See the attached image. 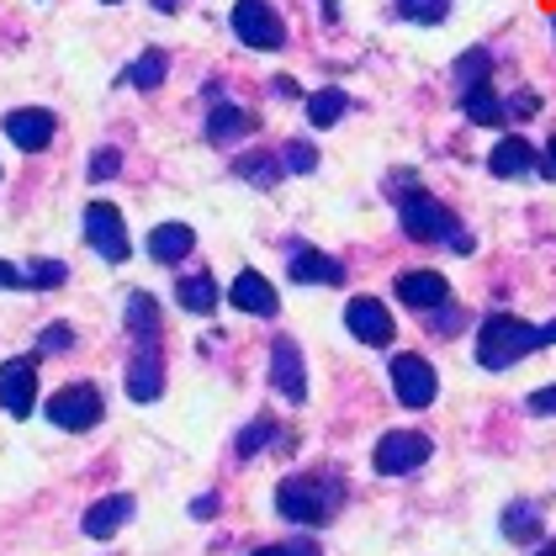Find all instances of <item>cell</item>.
<instances>
[{"label": "cell", "mask_w": 556, "mask_h": 556, "mask_svg": "<svg viewBox=\"0 0 556 556\" xmlns=\"http://www.w3.org/2000/svg\"><path fill=\"white\" fill-rule=\"evenodd\" d=\"M340 504H344V482L334 471H298V477H287L276 488V514L292 519V525H307V530L329 525L340 514Z\"/></svg>", "instance_id": "6da1fadb"}, {"label": "cell", "mask_w": 556, "mask_h": 556, "mask_svg": "<svg viewBox=\"0 0 556 556\" xmlns=\"http://www.w3.org/2000/svg\"><path fill=\"white\" fill-rule=\"evenodd\" d=\"M546 344H552L546 340V324H525L514 313H493L477 329V366L482 371H509L530 350H546Z\"/></svg>", "instance_id": "7a4b0ae2"}, {"label": "cell", "mask_w": 556, "mask_h": 556, "mask_svg": "<svg viewBox=\"0 0 556 556\" xmlns=\"http://www.w3.org/2000/svg\"><path fill=\"white\" fill-rule=\"evenodd\" d=\"M397 223H403V233H408L414 244H456V239L467 233L462 217L451 213V207H440V202L425 197V191L397 197Z\"/></svg>", "instance_id": "3957f363"}, {"label": "cell", "mask_w": 556, "mask_h": 556, "mask_svg": "<svg viewBox=\"0 0 556 556\" xmlns=\"http://www.w3.org/2000/svg\"><path fill=\"white\" fill-rule=\"evenodd\" d=\"M228 27H233V38H239V43L260 48V53L287 48V22H281V11H276L270 0H239V5H233V16H228Z\"/></svg>", "instance_id": "277c9868"}, {"label": "cell", "mask_w": 556, "mask_h": 556, "mask_svg": "<svg viewBox=\"0 0 556 556\" xmlns=\"http://www.w3.org/2000/svg\"><path fill=\"white\" fill-rule=\"evenodd\" d=\"M43 414H48V425H53V429H70V434H80V429L101 425L106 403H101V387L75 382V387H59V392L48 397Z\"/></svg>", "instance_id": "5b68a950"}, {"label": "cell", "mask_w": 556, "mask_h": 556, "mask_svg": "<svg viewBox=\"0 0 556 556\" xmlns=\"http://www.w3.org/2000/svg\"><path fill=\"white\" fill-rule=\"evenodd\" d=\"M429 434L419 429H387L382 440H377V456H371V467L382 471V477H408V471H419L429 462Z\"/></svg>", "instance_id": "8992f818"}, {"label": "cell", "mask_w": 556, "mask_h": 556, "mask_svg": "<svg viewBox=\"0 0 556 556\" xmlns=\"http://www.w3.org/2000/svg\"><path fill=\"white\" fill-rule=\"evenodd\" d=\"M387 371H392V392H397V403L403 408H429L434 403V392H440V377H434V366H429L425 355H392L387 361Z\"/></svg>", "instance_id": "52a82bcc"}, {"label": "cell", "mask_w": 556, "mask_h": 556, "mask_svg": "<svg viewBox=\"0 0 556 556\" xmlns=\"http://www.w3.org/2000/svg\"><path fill=\"white\" fill-rule=\"evenodd\" d=\"M86 244L101 260H112V265H123V260L132 255L128 223H123V213H117L112 202H90L86 207Z\"/></svg>", "instance_id": "ba28073f"}, {"label": "cell", "mask_w": 556, "mask_h": 556, "mask_svg": "<svg viewBox=\"0 0 556 556\" xmlns=\"http://www.w3.org/2000/svg\"><path fill=\"white\" fill-rule=\"evenodd\" d=\"M33 403H38V366H33L27 355H16V361H5V371H0V408H5L11 419H27Z\"/></svg>", "instance_id": "9c48e42d"}, {"label": "cell", "mask_w": 556, "mask_h": 556, "mask_svg": "<svg viewBox=\"0 0 556 556\" xmlns=\"http://www.w3.org/2000/svg\"><path fill=\"white\" fill-rule=\"evenodd\" d=\"M344 329L361 344H392V313H387L377 298H350L344 302Z\"/></svg>", "instance_id": "30bf717a"}, {"label": "cell", "mask_w": 556, "mask_h": 556, "mask_svg": "<svg viewBox=\"0 0 556 556\" xmlns=\"http://www.w3.org/2000/svg\"><path fill=\"white\" fill-rule=\"evenodd\" d=\"M270 382L287 403H307V366H302L298 344L292 340H276L270 344Z\"/></svg>", "instance_id": "8fae6325"}, {"label": "cell", "mask_w": 556, "mask_h": 556, "mask_svg": "<svg viewBox=\"0 0 556 556\" xmlns=\"http://www.w3.org/2000/svg\"><path fill=\"white\" fill-rule=\"evenodd\" d=\"M228 302H233L239 313H255V318H276V313H281L276 287H270L260 270H239V276L228 281Z\"/></svg>", "instance_id": "7c38bea8"}, {"label": "cell", "mask_w": 556, "mask_h": 556, "mask_svg": "<svg viewBox=\"0 0 556 556\" xmlns=\"http://www.w3.org/2000/svg\"><path fill=\"white\" fill-rule=\"evenodd\" d=\"M128 397L132 403H154L165 392V366H160V344H138V355L128 361Z\"/></svg>", "instance_id": "4fadbf2b"}, {"label": "cell", "mask_w": 556, "mask_h": 556, "mask_svg": "<svg viewBox=\"0 0 556 556\" xmlns=\"http://www.w3.org/2000/svg\"><path fill=\"white\" fill-rule=\"evenodd\" d=\"M397 302H408V307H419V313H434V307L451 302V287H445L440 270H403V276H397Z\"/></svg>", "instance_id": "5bb4252c"}, {"label": "cell", "mask_w": 556, "mask_h": 556, "mask_svg": "<svg viewBox=\"0 0 556 556\" xmlns=\"http://www.w3.org/2000/svg\"><path fill=\"white\" fill-rule=\"evenodd\" d=\"M132 509H138V504H132V493H106L101 504H90V509H86L80 530H86L90 541H112V535H117V530L132 519Z\"/></svg>", "instance_id": "9a60e30c"}, {"label": "cell", "mask_w": 556, "mask_h": 556, "mask_svg": "<svg viewBox=\"0 0 556 556\" xmlns=\"http://www.w3.org/2000/svg\"><path fill=\"white\" fill-rule=\"evenodd\" d=\"M287 270H292L298 287H344V265L324 250H292Z\"/></svg>", "instance_id": "2e32d148"}, {"label": "cell", "mask_w": 556, "mask_h": 556, "mask_svg": "<svg viewBox=\"0 0 556 556\" xmlns=\"http://www.w3.org/2000/svg\"><path fill=\"white\" fill-rule=\"evenodd\" d=\"M5 138H11L22 154H38L48 138H53V112H38V106L5 112Z\"/></svg>", "instance_id": "e0dca14e"}, {"label": "cell", "mask_w": 556, "mask_h": 556, "mask_svg": "<svg viewBox=\"0 0 556 556\" xmlns=\"http://www.w3.org/2000/svg\"><path fill=\"white\" fill-rule=\"evenodd\" d=\"M191 250H197V233H191L186 223H160V228L149 233V255L160 260V265H180Z\"/></svg>", "instance_id": "ac0fdd59"}, {"label": "cell", "mask_w": 556, "mask_h": 556, "mask_svg": "<svg viewBox=\"0 0 556 556\" xmlns=\"http://www.w3.org/2000/svg\"><path fill=\"white\" fill-rule=\"evenodd\" d=\"M498 530H504V541H514V546H525V541H541V535H546L541 504H530V498L509 504V509H504V519H498Z\"/></svg>", "instance_id": "d6986e66"}, {"label": "cell", "mask_w": 556, "mask_h": 556, "mask_svg": "<svg viewBox=\"0 0 556 556\" xmlns=\"http://www.w3.org/2000/svg\"><path fill=\"white\" fill-rule=\"evenodd\" d=\"M255 112H244V106H228V101H223V106H213V112H207V143H239V138H244V132H255Z\"/></svg>", "instance_id": "ffe728a7"}, {"label": "cell", "mask_w": 556, "mask_h": 556, "mask_svg": "<svg viewBox=\"0 0 556 556\" xmlns=\"http://www.w3.org/2000/svg\"><path fill=\"white\" fill-rule=\"evenodd\" d=\"M488 170L498 180H514V175H530L535 170V149L525 138H498V149L488 154Z\"/></svg>", "instance_id": "44dd1931"}, {"label": "cell", "mask_w": 556, "mask_h": 556, "mask_svg": "<svg viewBox=\"0 0 556 556\" xmlns=\"http://www.w3.org/2000/svg\"><path fill=\"white\" fill-rule=\"evenodd\" d=\"M175 302H180L186 313H213V307H217V281L207 276V270L180 276V281H175Z\"/></svg>", "instance_id": "7402d4cb"}, {"label": "cell", "mask_w": 556, "mask_h": 556, "mask_svg": "<svg viewBox=\"0 0 556 556\" xmlns=\"http://www.w3.org/2000/svg\"><path fill=\"white\" fill-rule=\"evenodd\" d=\"M462 112H467V123H477V128H498V123L509 117V106H504V101H498L488 86L462 90Z\"/></svg>", "instance_id": "603a6c76"}, {"label": "cell", "mask_w": 556, "mask_h": 556, "mask_svg": "<svg viewBox=\"0 0 556 556\" xmlns=\"http://www.w3.org/2000/svg\"><path fill=\"white\" fill-rule=\"evenodd\" d=\"M128 329L138 344H160V307L149 292H132L128 298Z\"/></svg>", "instance_id": "cb8c5ba5"}, {"label": "cell", "mask_w": 556, "mask_h": 556, "mask_svg": "<svg viewBox=\"0 0 556 556\" xmlns=\"http://www.w3.org/2000/svg\"><path fill=\"white\" fill-rule=\"evenodd\" d=\"M302 112H307L313 128H334L344 112H350V96H344V90H313V96L302 101Z\"/></svg>", "instance_id": "d4e9b609"}, {"label": "cell", "mask_w": 556, "mask_h": 556, "mask_svg": "<svg viewBox=\"0 0 556 556\" xmlns=\"http://www.w3.org/2000/svg\"><path fill=\"white\" fill-rule=\"evenodd\" d=\"M493 80V53L488 48H467L462 59H456V90H477Z\"/></svg>", "instance_id": "484cf974"}, {"label": "cell", "mask_w": 556, "mask_h": 556, "mask_svg": "<svg viewBox=\"0 0 556 556\" xmlns=\"http://www.w3.org/2000/svg\"><path fill=\"white\" fill-rule=\"evenodd\" d=\"M233 170L244 175L250 186L265 191V186H276V180L287 175V165H281V160H270V154H239V160H233Z\"/></svg>", "instance_id": "4316f807"}, {"label": "cell", "mask_w": 556, "mask_h": 556, "mask_svg": "<svg viewBox=\"0 0 556 556\" xmlns=\"http://www.w3.org/2000/svg\"><path fill=\"white\" fill-rule=\"evenodd\" d=\"M165 70H170V59H165L160 48H149V53H138V59H132L128 80L138 90H154V86H165Z\"/></svg>", "instance_id": "83f0119b"}, {"label": "cell", "mask_w": 556, "mask_h": 556, "mask_svg": "<svg viewBox=\"0 0 556 556\" xmlns=\"http://www.w3.org/2000/svg\"><path fill=\"white\" fill-rule=\"evenodd\" d=\"M276 440H281V425H276V419H255V425L233 440V451L250 462V456H260V451H265V445H276Z\"/></svg>", "instance_id": "f1b7e54d"}, {"label": "cell", "mask_w": 556, "mask_h": 556, "mask_svg": "<svg viewBox=\"0 0 556 556\" xmlns=\"http://www.w3.org/2000/svg\"><path fill=\"white\" fill-rule=\"evenodd\" d=\"M392 5H397L403 22H425V27H434V22L451 16V0H392Z\"/></svg>", "instance_id": "f546056e"}, {"label": "cell", "mask_w": 556, "mask_h": 556, "mask_svg": "<svg viewBox=\"0 0 556 556\" xmlns=\"http://www.w3.org/2000/svg\"><path fill=\"white\" fill-rule=\"evenodd\" d=\"M281 165H287L292 175H313L318 170V149H313L307 138H292V143L281 149Z\"/></svg>", "instance_id": "4dcf8cb0"}, {"label": "cell", "mask_w": 556, "mask_h": 556, "mask_svg": "<svg viewBox=\"0 0 556 556\" xmlns=\"http://www.w3.org/2000/svg\"><path fill=\"white\" fill-rule=\"evenodd\" d=\"M70 281V265L64 260H38L27 265V287H64Z\"/></svg>", "instance_id": "1f68e13d"}, {"label": "cell", "mask_w": 556, "mask_h": 556, "mask_svg": "<svg viewBox=\"0 0 556 556\" xmlns=\"http://www.w3.org/2000/svg\"><path fill=\"white\" fill-rule=\"evenodd\" d=\"M250 556H318V541L313 535H292V541H276V546H260Z\"/></svg>", "instance_id": "d6a6232c"}, {"label": "cell", "mask_w": 556, "mask_h": 556, "mask_svg": "<svg viewBox=\"0 0 556 556\" xmlns=\"http://www.w3.org/2000/svg\"><path fill=\"white\" fill-rule=\"evenodd\" d=\"M123 170V149H96L90 154V180H112Z\"/></svg>", "instance_id": "836d02e7"}, {"label": "cell", "mask_w": 556, "mask_h": 556, "mask_svg": "<svg viewBox=\"0 0 556 556\" xmlns=\"http://www.w3.org/2000/svg\"><path fill=\"white\" fill-rule=\"evenodd\" d=\"M456 329H462V313H456V307H451V302H445V307H434V313H429V334H456Z\"/></svg>", "instance_id": "e575fe53"}, {"label": "cell", "mask_w": 556, "mask_h": 556, "mask_svg": "<svg viewBox=\"0 0 556 556\" xmlns=\"http://www.w3.org/2000/svg\"><path fill=\"white\" fill-rule=\"evenodd\" d=\"M504 106H509V117H535V106H541V96H535V90H514L509 101H504Z\"/></svg>", "instance_id": "d590c367"}, {"label": "cell", "mask_w": 556, "mask_h": 556, "mask_svg": "<svg viewBox=\"0 0 556 556\" xmlns=\"http://www.w3.org/2000/svg\"><path fill=\"white\" fill-rule=\"evenodd\" d=\"M0 287H5V292H22V287H27V265H11V260H5V265H0Z\"/></svg>", "instance_id": "8d00e7d4"}, {"label": "cell", "mask_w": 556, "mask_h": 556, "mask_svg": "<svg viewBox=\"0 0 556 556\" xmlns=\"http://www.w3.org/2000/svg\"><path fill=\"white\" fill-rule=\"evenodd\" d=\"M525 408H530V414H556V387H535Z\"/></svg>", "instance_id": "74e56055"}, {"label": "cell", "mask_w": 556, "mask_h": 556, "mask_svg": "<svg viewBox=\"0 0 556 556\" xmlns=\"http://www.w3.org/2000/svg\"><path fill=\"white\" fill-rule=\"evenodd\" d=\"M70 344H75L70 329H43V334H38V350H70Z\"/></svg>", "instance_id": "f35d334b"}, {"label": "cell", "mask_w": 556, "mask_h": 556, "mask_svg": "<svg viewBox=\"0 0 556 556\" xmlns=\"http://www.w3.org/2000/svg\"><path fill=\"white\" fill-rule=\"evenodd\" d=\"M191 514H197V519H213V514H217V498H213V493H207V498H197V504H191Z\"/></svg>", "instance_id": "ab89813d"}, {"label": "cell", "mask_w": 556, "mask_h": 556, "mask_svg": "<svg viewBox=\"0 0 556 556\" xmlns=\"http://www.w3.org/2000/svg\"><path fill=\"white\" fill-rule=\"evenodd\" d=\"M541 175H552L556 180V138H552V149H546V160H541Z\"/></svg>", "instance_id": "60d3db41"}, {"label": "cell", "mask_w": 556, "mask_h": 556, "mask_svg": "<svg viewBox=\"0 0 556 556\" xmlns=\"http://www.w3.org/2000/svg\"><path fill=\"white\" fill-rule=\"evenodd\" d=\"M541 556H556V546H546V552H541Z\"/></svg>", "instance_id": "b9f144b4"}, {"label": "cell", "mask_w": 556, "mask_h": 556, "mask_svg": "<svg viewBox=\"0 0 556 556\" xmlns=\"http://www.w3.org/2000/svg\"><path fill=\"white\" fill-rule=\"evenodd\" d=\"M552 27H556V16H552Z\"/></svg>", "instance_id": "7bdbcfd3"}]
</instances>
